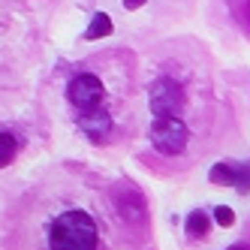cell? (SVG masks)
Returning a JSON list of instances; mask_svg holds the SVG:
<instances>
[{"label": "cell", "mask_w": 250, "mask_h": 250, "mask_svg": "<svg viewBox=\"0 0 250 250\" xmlns=\"http://www.w3.org/2000/svg\"><path fill=\"white\" fill-rule=\"evenodd\" d=\"M15 157H19V139L6 130H0V169H6Z\"/></svg>", "instance_id": "cell-10"}, {"label": "cell", "mask_w": 250, "mask_h": 250, "mask_svg": "<svg viewBox=\"0 0 250 250\" xmlns=\"http://www.w3.org/2000/svg\"><path fill=\"white\" fill-rule=\"evenodd\" d=\"M112 30H115V24H112V15L97 12L94 19H91V24H87V30H84V40H87V42H97V40H103V37H109Z\"/></svg>", "instance_id": "cell-8"}, {"label": "cell", "mask_w": 250, "mask_h": 250, "mask_svg": "<svg viewBox=\"0 0 250 250\" xmlns=\"http://www.w3.org/2000/svg\"><path fill=\"white\" fill-rule=\"evenodd\" d=\"M79 130L91 139V142H103L112 133V115L103 109H91V112H79Z\"/></svg>", "instance_id": "cell-5"}, {"label": "cell", "mask_w": 250, "mask_h": 250, "mask_svg": "<svg viewBox=\"0 0 250 250\" xmlns=\"http://www.w3.org/2000/svg\"><path fill=\"white\" fill-rule=\"evenodd\" d=\"M190 130L181 118H154L151 124V145L163 157H178L187 151Z\"/></svg>", "instance_id": "cell-3"}, {"label": "cell", "mask_w": 250, "mask_h": 250, "mask_svg": "<svg viewBox=\"0 0 250 250\" xmlns=\"http://www.w3.org/2000/svg\"><path fill=\"white\" fill-rule=\"evenodd\" d=\"M184 87L169 76H160L148 84V109L154 118H181L184 112Z\"/></svg>", "instance_id": "cell-2"}, {"label": "cell", "mask_w": 250, "mask_h": 250, "mask_svg": "<svg viewBox=\"0 0 250 250\" xmlns=\"http://www.w3.org/2000/svg\"><path fill=\"white\" fill-rule=\"evenodd\" d=\"M48 250H100V229L82 208H66L48 223Z\"/></svg>", "instance_id": "cell-1"}, {"label": "cell", "mask_w": 250, "mask_h": 250, "mask_svg": "<svg viewBox=\"0 0 250 250\" xmlns=\"http://www.w3.org/2000/svg\"><path fill=\"white\" fill-rule=\"evenodd\" d=\"M187 238L190 241H199V238H205L208 235V229H211V217L205 211H193L190 217H187Z\"/></svg>", "instance_id": "cell-9"}, {"label": "cell", "mask_w": 250, "mask_h": 250, "mask_svg": "<svg viewBox=\"0 0 250 250\" xmlns=\"http://www.w3.org/2000/svg\"><path fill=\"white\" fill-rule=\"evenodd\" d=\"M103 97H105V87H103V82L94 73H79V76L69 79V84H66V100H69V105H73L76 112L100 109Z\"/></svg>", "instance_id": "cell-4"}, {"label": "cell", "mask_w": 250, "mask_h": 250, "mask_svg": "<svg viewBox=\"0 0 250 250\" xmlns=\"http://www.w3.org/2000/svg\"><path fill=\"white\" fill-rule=\"evenodd\" d=\"M229 250H250V247H247V244H232Z\"/></svg>", "instance_id": "cell-14"}, {"label": "cell", "mask_w": 250, "mask_h": 250, "mask_svg": "<svg viewBox=\"0 0 250 250\" xmlns=\"http://www.w3.org/2000/svg\"><path fill=\"white\" fill-rule=\"evenodd\" d=\"M115 202H118V211L124 214V220L139 223L142 217H145V196H142L139 190L127 187V193H118L115 196Z\"/></svg>", "instance_id": "cell-6"}, {"label": "cell", "mask_w": 250, "mask_h": 250, "mask_svg": "<svg viewBox=\"0 0 250 250\" xmlns=\"http://www.w3.org/2000/svg\"><path fill=\"white\" fill-rule=\"evenodd\" d=\"M238 193H247L250 190V166H241V178H238Z\"/></svg>", "instance_id": "cell-12"}, {"label": "cell", "mask_w": 250, "mask_h": 250, "mask_svg": "<svg viewBox=\"0 0 250 250\" xmlns=\"http://www.w3.org/2000/svg\"><path fill=\"white\" fill-rule=\"evenodd\" d=\"M238 178H241V166L235 163H214L208 172V181L214 187H238Z\"/></svg>", "instance_id": "cell-7"}, {"label": "cell", "mask_w": 250, "mask_h": 250, "mask_svg": "<svg viewBox=\"0 0 250 250\" xmlns=\"http://www.w3.org/2000/svg\"><path fill=\"white\" fill-rule=\"evenodd\" d=\"M124 9H139V6H145V0H121Z\"/></svg>", "instance_id": "cell-13"}, {"label": "cell", "mask_w": 250, "mask_h": 250, "mask_svg": "<svg viewBox=\"0 0 250 250\" xmlns=\"http://www.w3.org/2000/svg\"><path fill=\"white\" fill-rule=\"evenodd\" d=\"M214 223L217 226H232L235 223V211H232L229 205H217L214 208Z\"/></svg>", "instance_id": "cell-11"}]
</instances>
